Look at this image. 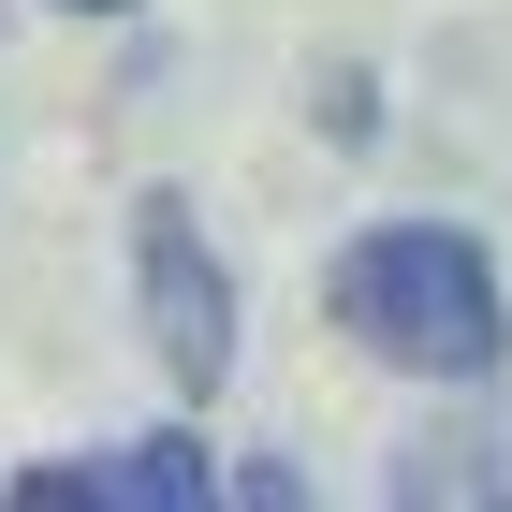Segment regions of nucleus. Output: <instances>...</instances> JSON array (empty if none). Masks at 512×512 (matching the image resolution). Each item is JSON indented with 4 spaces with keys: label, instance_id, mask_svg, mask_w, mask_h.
<instances>
[{
    "label": "nucleus",
    "instance_id": "5",
    "mask_svg": "<svg viewBox=\"0 0 512 512\" xmlns=\"http://www.w3.org/2000/svg\"><path fill=\"white\" fill-rule=\"evenodd\" d=\"M74 15H118V0H74Z\"/></svg>",
    "mask_w": 512,
    "mask_h": 512
},
{
    "label": "nucleus",
    "instance_id": "2",
    "mask_svg": "<svg viewBox=\"0 0 512 512\" xmlns=\"http://www.w3.org/2000/svg\"><path fill=\"white\" fill-rule=\"evenodd\" d=\"M132 293H147V337H161V366L191 395L235 381V278H220V249H205V220L176 191L132 205Z\"/></svg>",
    "mask_w": 512,
    "mask_h": 512
},
{
    "label": "nucleus",
    "instance_id": "4",
    "mask_svg": "<svg viewBox=\"0 0 512 512\" xmlns=\"http://www.w3.org/2000/svg\"><path fill=\"white\" fill-rule=\"evenodd\" d=\"M498 454H512V439H483V425H454V439H425V469H395V498H498Z\"/></svg>",
    "mask_w": 512,
    "mask_h": 512
},
{
    "label": "nucleus",
    "instance_id": "1",
    "mask_svg": "<svg viewBox=\"0 0 512 512\" xmlns=\"http://www.w3.org/2000/svg\"><path fill=\"white\" fill-rule=\"evenodd\" d=\"M337 322H352L381 366L410 381H483L512 352V308H498V264H483L454 220H381V235L337 249Z\"/></svg>",
    "mask_w": 512,
    "mask_h": 512
},
{
    "label": "nucleus",
    "instance_id": "3",
    "mask_svg": "<svg viewBox=\"0 0 512 512\" xmlns=\"http://www.w3.org/2000/svg\"><path fill=\"white\" fill-rule=\"evenodd\" d=\"M30 512H191V498H220V469H205V439H118V454H44L30 483H15Z\"/></svg>",
    "mask_w": 512,
    "mask_h": 512
}]
</instances>
